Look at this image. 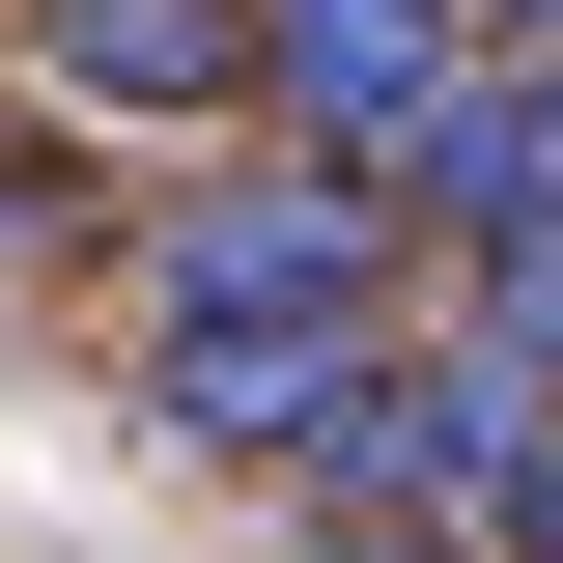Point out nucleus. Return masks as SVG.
Wrapping results in <instances>:
<instances>
[{"instance_id":"1","label":"nucleus","mask_w":563,"mask_h":563,"mask_svg":"<svg viewBox=\"0 0 563 563\" xmlns=\"http://www.w3.org/2000/svg\"><path fill=\"white\" fill-rule=\"evenodd\" d=\"M169 339H225V366H366V339H395V198H366V169H198Z\"/></svg>"},{"instance_id":"2","label":"nucleus","mask_w":563,"mask_h":563,"mask_svg":"<svg viewBox=\"0 0 563 563\" xmlns=\"http://www.w3.org/2000/svg\"><path fill=\"white\" fill-rule=\"evenodd\" d=\"M536 422H563V395H536L507 339H366V395H339V451H310V479H339L366 563H395V536H422V563H479V507L536 479Z\"/></svg>"},{"instance_id":"3","label":"nucleus","mask_w":563,"mask_h":563,"mask_svg":"<svg viewBox=\"0 0 563 563\" xmlns=\"http://www.w3.org/2000/svg\"><path fill=\"white\" fill-rule=\"evenodd\" d=\"M254 85H282L310 169H395V141L479 85V0H254Z\"/></svg>"},{"instance_id":"4","label":"nucleus","mask_w":563,"mask_h":563,"mask_svg":"<svg viewBox=\"0 0 563 563\" xmlns=\"http://www.w3.org/2000/svg\"><path fill=\"white\" fill-rule=\"evenodd\" d=\"M366 198H395V225H479V254H507V225H563V57H479Z\"/></svg>"},{"instance_id":"5","label":"nucleus","mask_w":563,"mask_h":563,"mask_svg":"<svg viewBox=\"0 0 563 563\" xmlns=\"http://www.w3.org/2000/svg\"><path fill=\"white\" fill-rule=\"evenodd\" d=\"M29 57H57L85 113H225V85H254V0H29Z\"/></svg>"},{"instance_id":"6","label":"nucleus","mask_w":563,"mask_h":563,"mask_svg":"<svg viewBox=\"0 0 563 563\" xmlns=\"http://www.w3.org/2000/svg\"><path fill=\"white\" fill-rule=\"evenodd\" d=\"M479 339H507V366L563 395V225H507V254H479Z\"/></svg>"},{"instance_id":"7","label":"nucleus","mask_w":563,"mask_h":563,"mask_svg":"<svg viewBox=\"0 0 563 563\" xmlns=\"http://www.w3.org/2000/svg\"><path fill=\"white\" fill-rule=\"evenodd\" d=\"M479 29H507V57H563V0H479Z\"/></svg>"}]
</instances>
